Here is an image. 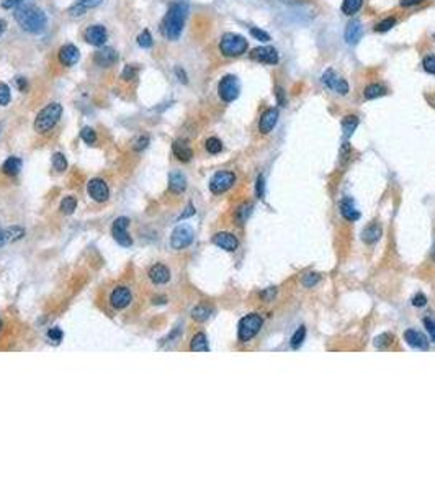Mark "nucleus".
<instances>
[{"label": "nucleus", "instance_id": "13d9d810", "mask_svg": "<svg viewBox=\"0 0 435 491\" xmlns=\"http://www.w3.org/2000/svg\"><path fill=\"white\" fill-rule=\"evenodd\" d=\"M5 243H9V238H7V232L4 229V231H0V247H2Z\"/></svg>", "mask_w": 435, "mask_h": 491}, {"label": "nucleus", "instance_id": "4468645a", "mask_svg": "<svg viewBox=\"0 0 435 491\" xmlns=\"http://www.w3.org/2000/svg\"><path fill=\"white\" fill-rule=\"evenodd\" d=\"M85 41L90 43L92 46H102L105 41H107V30L102 25H93V27H88L85 30Z\"/></svg>", "mask_w": 435, "mask_h": 491}, {"label": "nucleus", "instance_id": "4d7b16f0", "mask_svg": "<svg viewBox=\"0 0 435 491\" xmlns=\"http://www.w3.org/2000/svg\"><path fill=\"white\" fill-rule=\"evenodd\" d=\"M421 2L422 0H401V7H413V5H417Z\"/></svg>", "mask_w": 435, "mask_h": 491}, {"label": "nucleus", "instance_id": "c9c22d12", "mask_svg": "<svg viewBox=\"0 0 435 491\" xmlns=\"http://www.w3.org/2000/svg\"><path fill=\"white\" fill-rule=\"evenodd\" d=\"M393 339H394L393 334L384 333V334H381V336H378V337H376V339H375V345H376L378 349H384V347H388V345H391V344H393Z\"/></svg>", "mask_w": 435, "mask_h": 491}, {"label": "nucleus", "instance_id": "39448f33", "mask_svg": "<svg viewBox=\"0 0 435 491\" xmlns=\"http://www.w3.org/2000/svg\"><path fill=\"white\" fill-rule=\"evenodd\" d=\"M262 318L259 315H247L244 316L243 319H240V323H239V341L240 342H247V341H251L254 336H257V333L260 331V328H262Z\"/></svg>", "mask_w": 435, "mask_h": 491}, {"label": "nucleus", "instance_id": "c03bdc74", "mask_svg": "<svg viewBox=\"0 0 435 491\" xmlns=\"http://www.w3.org/2000/svg\"><path fill=\"white\" fill-rule=\"evenodd\" d=\"M251 35H252L255 39H259V41H263V43L270 41V35L265 33V31L260 30V28H251Z\"/></svg>", "mask_w": 435, "mask_h": 491}, {"label": "nucleus", "instance_id": "2f4dec72", "mask_svg": "<svg viewBox=\"0 0 435 491\" xmlns=\"http://www.w3.org/2000/svg\"><path fill=\"white\" fill-rule=\"evenodd\" d=\"M252 213V205L251 203H244V205H240L237 208V212H236V220L239 224H244L247 221V218L251 216Z\"/></svg>", "mask_w": 435, "mask_h": 491}, {"label": "nucleus", "instance_id": "e2e57ef3", "mask_svg": "<svg viewBox=\"0 0 435 491\" xmlns=\"http://www.w3.org/2000/svg\"><path fill=\"white\" fill-rule=\"evenodd\" d=\"M0 329H2V321H0Z\"/></svg>", "mask_w": 435, "mask_h": 491}, {"label": "nucleus", "instance_id": "680f3d73", "mask_svg": "<svg viewBox=\"0 0 435 491\" xmlns=\"http://www.w3.org/2000/svg\"><path fill=\"white\" fill-rule=\"evenodd\" d=\"M432 255H433V259H435V247H433V252H432Z\"/></svg>", "mask_w": 435, "mask_h": 491}, {"label": "nucleus", "instance_id": "4be33fe9", "mask_svg": "<svg viewBox=\"0 0 435 491\" xmlns=\"http://www.w3.org/2000/svg\"><path fill=\"white\" fill-rule=\"evenodd\" d=\"M185 189H187V179H185V175L179 171L172 172L171 177H168V190L172 193H182Z\"/></svg>", "mask_w": 435, "mask_h": 491}, {"label": "nucleus", "instance_id": "f3484780", "mask_svg": "<svg viewBox=\"0 0 435 491\" xmlns=\"http://www.w3.org/2000/svg\"><path fill=\"white\" fill-rule=\"evenodd\" d=\"M213 243L218 247H221V249H224V251H229V252L236 251L239 246L236 236H232L231 232H218V235L213 236Z\"/></svg>", "mask_w": 435, "mask_h": 491}, {"label": "nucleus", "instance_id": "f257e3e1", "mask_svg": "<svg viewBox=\"0 0 435 491\" xmlns=\"http://www.w3.org/2000/svg\"><path fill=\"white\" fill-rule=\"evenodd\" d=\"M185 17H187V5L185 4H172L171 9H168L167 15L164 17L162 21V33L165 38L172 39H179L182 35V30L185 25Z\"/></svg>", "mask_w": 435, "mask_h": 491}, {"label": "nucleus", "instance_id": "bb28decb", "mask_svg": "<svg viewBox=\"0 0 435 491\" xmlns=\"http://www.w3.org/2000/svg\"><path fill=\"white\" fill-rule=\"evenodd\" d=\"M2 171L7 175H17L21 171V160L18 157H9L4 162Z\"/></svg>", "mask_w": 435, "mask_h": 491}, {"label": "nucleus", "instance_id": "f8f14e48", "mask_svg": "<svg viewBox=\"0 0 435 491\" xmlns=\"http://www.w3.org/2000/svg\"><path fill=\"white\" fill-rule=\"evenodd\" d=\"M133 301V293L128 287H118L110 295V305L115 310H125Z\"/></svg>", "mask_w": 435, "mask_h": 491}, {"label": "nucleus", "instance_id": "9d476101", "mask_svg": "<svg viewBox=\"0 0 435 491\" xmlns=\"http://www.w3.org/2000/svg\"><path fill=\"white\" fill-rule=\"evenodd\" d=\"M128 224H130V220L122 216V218H116L113 223V228H111V232H113V238L115 241L123 247H130L133 244V239L130 236V232H128Z\"/></svg>", "mask_w": 435, "mask_h": 491}, {"label": "nucleus", "instance_id": "603ef678", "mask_svg": "<svg viewBox=\"0 0 435 491\" xmlns=\"http://www.w3.org/2000/svg\"><path fill=\"white\" fill-rule=\"evenodd\" d=\"M23 2V0H2L0 5L4 7V9H13V7H17Z\"/></svg>", "mask_w": 435, "mask_h": 491}, {"label": "nucleus", "instance_id": "f704fd0d", "mask_svg": "<svg viewBox=\"0 0 435 491\" xmlns=\"http://www.w3.org/2000/svg\"><path fill=\"white\" fill-rule=\"evenodd\" d=\"M53 167L58 172H62V171H66V169H67V160H66V157L61 154V152H56V154L53 156Z\"/></svg>", "mask_w": 435, "mask_h": 491}, {"label": "nucleus", "instance_id": "864d4df0", "mask_svg": "<svg viewBox=\"0 0 435 491\" xmlns=\"http://www.w3.org/2000/svg\"><path fill=\"white\" fill-rule=\"evenodd\" d=\"M275 293H277V290L272 287V288H269V290H267V292H263L260 296H262V298H263L265 301H269V300H272V298H273V296H275Z\"/></svg>", "mask_w": 435, "mask_h": 491}, {"label": "nucleus", "instance_id": "7c9ffc66", "mask_svg": "<svg viewBox=\"0 0 435 491\" xmlns=\"http://www.w3.org/2000/svg\"><path fill=\"white\" fill-rule=\"evenodd\" d=\"M361 5H364V0H344L342 2V12L345 15H355Z\"/></svg>", "mask_w": 435, "mask_h": 491}, {"label": "nucleus", "instance_id": "f03ea898", "mask_svg": "<svg viewBox=\"0 0 435 491\" xmlns=\"http://www.w3.org/2000/svg\"><path fill=\"white\" fill-rule=\"evenodd\" d=\"M15 20L28 33H41L46 28V15L36 7H23L15 12Z\"/></svg>", "mask_w": 435, "mask_h": 491}, {"label": "nucleus", "instance_id": "a19ab883", "mask_svg": "<svg viewBox=\"0 0 435 491\" xmlns=\"http://www.w3.org/2000/svg\"><path fill=\"white\" fill-rule=\"evenodd\" d=\"M319 280H321V275H319V273H306V275L303 277V285H304V287H308V288H311V287L316 285Z\"/></svg>", "mask_w": 435, "mask_h": 491}, {"label": "nucleus", "instance_id": "7ed1b4c3", "mask_svg": "<svg viewBox=\"0 0 435 491\" xmlns=\"http://www.w3.org/2000/svg\"><path fill=\"white\" fill-rule=\"evenodd\" d=\"M61 115H62V107L59 105V103H50V105L44 107L38 113V116L35 120V130L38 133L51 131L56 126V123L59 122Z\"/></svg>", "mask_w": 435, "mask_h": 491}, {"label": "nucleus", "instance_id": "c756f323", "mask_svg": "<svg viewBox=\"0 0 435 491\" xmlns=\"http://www.w3.org/2000/svg\"><path fill=\"white\" fill-rule=\"evenodd\" d=\"M209 316H211V308L206 307V305H198V307L191 311V318L198 321V323H203Z\"/></svg>", "mask_w": 435, "mask_h": 491}, {"label": "nucleus", "instance_id": "20e7f679", "mask_svg": "<svg viewBox=\"0 0 435 491\" xmlns=\"http://www.w3.org/2000/svg\"><path fill=\"white\" fill-rule=\"evenodd\" d=\"M249 48V43L244 36L236 33H226L220 41V51L226 58H237L243 56Z\"/></svg>", "mask_w": 435, "mask_h": 491}, {"label": "nucleus", "instance_id": "ea45409f", "mask_svg": "<svg viewBox=\"0 0 435 491\" xmlns=\"http://www.w3.org/2000/svg\"><path fill=\"white\" fill-rule=\"evenodd\" d=\"M9 102H10V88L9 85L0 82V105L5 107L9 105Z\"/></svg>", "mask_w": 435, "mask_h": 491}, {"label": "nucleus", "instance_id": "dca6fc26", "mask_svg": "<svg viewBox=\"0 0 435 491\" xmlns=\"http://www.w3.org/2000/svg\"><path fill=\"white\" fill-rule=\"evenodd\" d=\"M149 280L156 285H164L171 280V270H168L165 265L162 264H156L149 269Z\"/></svg>", "mask_w": 435, "mask_h": 491}, {"label": "nucleus", "instance_id": "8fccbe9b", "mask_svg": "<svg viewBox=\"0 0 435 491\" xmlns=\"http://www.w3.org/2000/svg\"><path fill=\"white\" fill-rule=\"evenodd\" d=\"M136 77V69L133 66H126L125 71H123V79L125 80H131Z\"/></svg>", "mask_w": 435, "mask_h": 491}, {"label": "nucleus", "instance_id": "5701e85b", "mask_svg": "<svg viewBox=\"0 0 435 491\" xmlns=\"http://www.w3.org/2000/svg\"><path fill=\"white\" fill-rule=\"evenodd\" d=\"M172 151H174V156L179 160H182V162H188V160L193 157V151L185 141H175L172 146Z\"/></svg>", "mask_w": 435, "mask_h": 491}, {"label": "nucleus", "instance_id": "a211bd4d", "mask_svg": "<svg viewBox=\"0 0 435 491\" xmlns=\"http://www.w3.org/2000/svg\"><path fill=\"white\" fill-rule=\"evenodd\" d=\"M364 36V27L358 20H350L345 28V41L349 44H357Z\"/></svg>", "mask_w": 435, "mask_h": 491}, {"label": "nucleus", "instance_id": "aec40b11", "mask_svg": "<svg viewBox=\"0 0 435 491\" xmlns=\"http://www.w3.org/2000/svg\"><path fill=\"white\" fill-rule=\"evenodd\" d=\"M79 58H80L79 50L74 44H66L59 50V61H61V64H64V66H69V67L74 66V64L79 61Z\"/></svg>", "mask_w": 435, "mask_h": 491}, {"label": "nucleus", "instance_id": "4c0bfd02", "mask_svg": "<svg viewBox=\"0 0 435 491\" xmlns=\"http://www.w3.org/2000/svg\"><path fill=\"white\" fill-rule=\"evenodd\" d=\"M394 25H396V18L390 17V18H384V20L380 21V23H376L375 30L378 31V33H383V31H390Z\"/></svg>", "mask_w": 435, "mask_h": 491}, {"label": "nucleus", "instance_id": "37998d69", "mask_svg": "<svg viewBox=\"0 0 435 491\" xmlns=\"http://www.w3.org/2000/svg\"><path fill=\"white\" fill-rule=\"evenodd\" d=\"M422 66H424L425 72H429V74H435V56H425Z\"/></svg>", "mask_w": 435, "mask_h": 491}, {"label": "nucleus", "instance_id": "2eb2a0df", "mask_svg": "<svg viewBox=\"0 0 435 491\" xmlns=\"http://www.w3.org/2000/svg\"><path fill=\"white\" fill-rule=\"evenodd\" d=\"M277 122H278V110L277 108L265 110L260 116V122H259V131L262 134H269L273 128H275Z\"/></svg>", "mask_w": 435, "mask_h": 491}, {"label": "nucleus", "instance_id": "412c9836", "mask_svg": "<svg viewBox=\"0 0 435 491\" xmlns=\"http://www.w3.org/2000/svg\"><path fill=\"white\" fill-rule=\"evenodd\" d=\"M404 339H406V342L410 345V347H416V349H421V350L429 349V341H427V337L422 333H419V331H413V329H409V331L404 333Z\"/></svg>", "mask_w": 435, "mask_h": 491}, {"label": "nucleus", "instance_id": "5fc2aeb1", "mask_svg": "<svg viewBox=\"0 0 435 491\" xmlns=\"http://www.w3.org/2000/svg\"><path fill=\"white\" fill-rule=\"evenodd\" d=\"M191 215H195V208H193V205H188L187 208H185V212L182 213L180 216V220H185V218H190Z\"/></svg>", "mask_w": 435, "mask_h": 491}, {"label": "nucleus", "instance_id": "49530a36", "mask_svg": "<svg viewBox=\"0 0 435 491\" xmlns=\"http://www.w3.org/2000/svg\"><path fill=\"white\" fill-rule=\"evenodd\" d=\"M47 336H50L51 341L59 342V341L62 339V331H61L59 328H53V329H50V331H47Z\"/></svg>", "mask_w": 435, "mask_h": 491}, {"label": "nucleus", "instance_id": "a18cd8bd", "mask_svg": "<svg viewBox=\"0 0 435 491\" xmlns=\"http://www.w3.org/2000/svg\"><path fill=\"white\" fill-rule=\"evenodd\" d=\"M424 324H425V328H427V331H429V334H430V337H432V341L435 342V319H432V318H425V319H424Z\"/></svg>", "mask_w": 435, "mask_h": 491}, {"label": "nucleus", "instance_id": "0eeeda50", "mask_svg": "<svg viewBox=\"0 0 435 491\" xmlns=\"http://www.w3.org/2000/svg\"><path fill=\"white\" fill-rule=\"evenodd\" d=\"M236 182V175L234 172H229V171H221L214 174V177L209 182V190L213 193H223L229 190L232 185Z\"/></svg>", "mask_w": 435, "mask_h": 491}, {"label": "nucleus", "instance_id": "72a5a7b5", "mask_svg": "<svg viewBox=\"0 0 435 491\" xmlns=\"http://www.w3.org/2000/svg\"><path fill=\"white\" fill-rule=\"evenodd\" d=\"M205 146H206V151L209 152V154H220V152L223 151V143L218 138H209Z\"/></svg>", "mask_w": 435, "mask_h": 491}, {"label": "nucleus", "instance_id": "1a4fd4ad", "mask_svg": "<svg viewBox=\"0 0 435 491\" xmlns=\"http://www.w3.org/2000/svg\"><path fill=\"white\" fill-rule=\"evenodd\" d=\"M191 241H193V229L187 226V224H180V226H177L172 232L171 246L177 249V251H180V249L190 246Z\"/></svg>", "mask_w": 435, "mask_h": 491}, {"label": "nucleus", "instance_id": "6ab92c4d", "mask_svg": "<svg viewBox=\"0 0 435 491\" xmlns=\"http://www.w3.org/2000/svg\"><path fill=\"white\" fill-rule=\"evenodd\" d=\"M118 59V54L115 53V50H111V48H103V50H99L95 53V64H99L102 67H110L113 66Z\"/></svg>", "mask_w": 435, "mask_h": 491}, {"label": "nucleus", "instance_id": "e433bc0d", "mask_svg": "<svg viewBox=\"0 0 435 491\" xmlns=\"http://www.w3.org/2000/svg\"><path fill=\"white\" fill-rule=\"evenodd\" d=\"M304 337H306V328L300 326V328H298V331L292 337V347H295V349L300 347V345L303 344V341H304Z\"/></svg>", "mask_w": 435, "mask_h": 491}, {"label": "nucleus", "instance_id": "de8ad7c7", "mask_svg": "<svg viewBox=\"0 0 435 491\" xmlns=\"http://www.w3.org/2000/svg\"><path fill=\"white\" fill-rule=\"evenodd\" d=\"M425 303H427V298H425V295H422V293H417L413 298V305H414V307H417V308L425 307Z\"/></svg>", "mask_w": 435, "mask_h": 491}, {"label": "nucleus", "instance_id": "6e6d98bb", "mask_svg": "<svg viewBox=\"0 0 435 491\" xmlns=\"http://www.w3.org/2000/svg\"><path fill=\"white\" fill-rule=\"evenodd\" d=\"M263 175H259V179H257V195L262 197L263 195Z\"/></svg>", "mask_w": 435, "mask_h": 491}, {"label": "nucleus", "instance_id": "423d86ee", "mask_svg": "<svg viewBox=\"0 0 435 491\" xmlns=\"http://www.w3.org/2000/svg\"><path fill=\"white\" fill-rule=\"evenodd\" d=\"M218 93H220L223 102H234L239 97V82L236 76H224L218 85Z\"/></svg>", "mask_w": 435, "mask_h": 491}, {"label": "nucleus", "instance_id": "cd10ccee", "mask_svg": "<svg viewBox=\"0 0 435 491\" xmlns=\"http://www.w3.org/2000/svg\"><path fill=\"white\" fill-rule=\"evenodd\" d=\"M384 93H386V88L381 84H368L364 90V95L367 100L378 99V97H383Z\"/></svg>", "mask_w": 435, "mask_h": 491}, {"label": "nucleus", "instance_id": "79ce46f5", "mask_svg": "<svg viewBox=\"0 0 435 491\" xmlns=\"http://www.w3.org/2000/svg\"><path fill=\"white\" fill-rule=\"evenodd\" d=\"M80 136H82V139L87 144H93L96 141V134H95V131L92 130V128H84V130L80 131Z\"/></svg>", "mask_w": 435, "mask_h": 491}, {"label": "nucleus", "instance_id": "052dcab7", "mask_svg": "<svg viewBox=\"0 0 435 491\" xmlns=\"http://www.w3.org/2000/svg\"><path fill=\"white\" fill-rule=\"evenodd\" d=\"M4 31H5V21H4V20H0V36H2Z\"/></svg>", "mask_w": 435, "mask_h": 491}, {"label": "nucleus", "instance_id": "ddd939ff", "mask_svg": "<svg viewBox=\"0 0 435 491\" xmlns=\"http://www.w3.org/2000/svg\"><path fill=\"white\" fill-rule=\"evenodd\" d=\"M87 192H88V195H90L95 202H99V203L107 202L108 197H110L108 185H107V182L102 180V179H93V180L88 182Z\"/></svg>", "mask_w": 435, "mask_h": 491}, {"label": "nucleus", "instance_id": "3c124183", "mask_svg": "<svg viewBox=\"0 0 435 491\" xmlns=\"http://www.w3.org/2000/svg\"><path fill=\"white\" fill-rule=\"evenodd\" d=\"M148 143H149V138H148V136H141V138H139L138 141H136L134 149H136V151H141V149H144V148L148 146Z\"/></svg>", "mask_w": 435, "mask_h": 491}, {"label": "nucleus", "instance_id": "473e14b6", "mask_svg": "<svg viewBox=\"0 0 435 491\" xmlns=\"http://www.w3.org/2000/svg\"><path fill=\"white\" fill-rule=\"evenodd\" d=\"M76 208H77V200L74 197H64V200L61 202V212L62 213L72 215Z\"/></svg>", "mask_w": 435, "mask_h": 491}, {"label": "nucleus", "instance_id": "9b49d317", "mask_svg": "<svg viewBox=\"0 0 435 491\" xmlns=\"http://www.w3.org/2000/svg\"><path fill=\"white\" fill-rule=\"evenodd\" d=\"M251 59L260 64H277L280 61V56L275 48L272 46H259L251 51Z\"/></svg>", "mask_w": 435, "mask_h": 491}, {"label": "nucleus", "instance_id": "09e8293b", "mask_svg": "<svg viewBox=\"0 0 435 491\" xmlns=\"http://www.w3.org/2000/svg\"><path fill=\"white\" fill-rule=\"evenodd\" d=\"M102 0H77V5L82 9H88V7H96Z\"/></svg>", "mask_w": 435, "mask_h": 491}, {"label": "nucleus", "instance_id": "b1692460", "mask_svg": "<svg viewBox=\"0 0 435 491\" xmlns=\"http://www.w3.org/2000/svg\"><path fill=\"white\" fill-rule=\"evenodd\" d=\"M381 236H383V229L380 224H376V223L370 224V226H367L364 231H361V239H364V243H367V244L376 243Z\"/></svg>", "mask_w": 435, "mask_h": 491}, {"label": "nucleus", "instance_id": "58836bf2", "mask_svg": "<svg viewBox=\"0 0 435 491\" xmlns=\"http://www.w3.org/2000/svg\"><path fill=\"white\" fill-rule=\"evenodd\" d=\"M138 44H139L141 48H144V50H148V48L152 46V36H151V33H149L148 30H144L142 33L138 36Z\"/></svg>", "mask_w": 435, "mask_h": 491}, {"label": "nucleus", "instance_id": "a878e982", "mask_svg": "<svg viewBox=\"0 0 435 491\" xmlns=\"http://www.w3.org/2000/svg\"><path fill=\"white\" fill-rule=\"evenodd\" d=\"M190 349L193 352H208L209 347H208V341H206V336L203 333H198L193 336V339H191V344H190Z\"/></svg>", "mask_w": 435, "mask_h": 491}, {"label": "nucleus", "instance_id": "bf43d9fd", "mask_svg": "<svg viewBox=\"0 0 435 491\" xmlns=\"http://www.w3.org/2000/svg\"><path fill=\"white\" fill-rule=\"evenodd\" d=\"M175 72H177V76H179L180 77V80H182V82H187V76H185V72L180 69V67H177L175 69Z\"/></svg>", "mask_w": 435, "mask_h": 491}, {"label": "nucleus", "instance_id": "6e6552de", "mask_svg": "<svg viewBox=\"0 0 435 491\" xmlns=\"http://www.w3.org/2000/svg\"><path fill=\"white\" fill-rule=\"evenodd\" d=\"M322 82L329 88V90H334L339 95H347L349 93V84L347 80L342 79L341 76L335 74V71L327 69L324 74H322Z\"/></svg>", "mask_w": 435, "mask_h": 491}, {"label": "nucleus", "instance_id": "393cba45", "mask_svg": "<svg viewBox=\"0 0 435 491\" xmlns=\"http://www.w3.org/2000/svg\"><path fill=\"white\" fill-rule=\"evenodd\" d=\"M341 213L345 220H349V221H357L360 218V212L355 208V205H353V200L352 198H345L342 200V203H341Z\"/></svg>", "mask_w": 435, "mask_h": 491}, {"label": "nucleus", "instance_id": "c85d7f7f", "mask_svg": "<svg viewBox=\"0 0 435 491\" xmlns=\"http://www.w3.org/2000/svg\"><path fill=\"white\" fill-rule=\"evenodd\" d=\"M357 126H358V116H355V115H349L342 120V130L347 138L353 134V131L357 130Z\"/></svg>", "mask_w": 435, "mask_h": 491}]
</instances>
